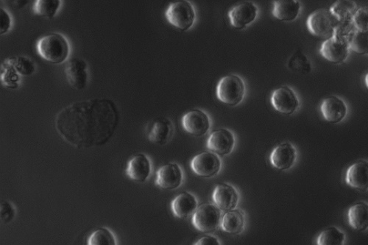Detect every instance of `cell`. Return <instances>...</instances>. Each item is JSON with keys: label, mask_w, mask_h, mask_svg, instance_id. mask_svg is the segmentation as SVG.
<instances>
[{"label": "cell", "mask_w": 368, "mask_h": 245, "mask_svg": "<svg viewBox=\"0 0 368 245\" xmlns=\"http://www.w3.org/2000/svg\"><path fill=\"white\" fill-rule=\"evenodd\" d=\"M365 84L367 88L368 89V73L365 76Z\"/></svg>", "instance_id": "obj_38"}, {"label": "cell", "mask_w": 368, "mask_h": 245, "mask_svg": "<svg viewBox=\"0 0 368 245\" xmlns=\"http://www.w3.org/2000/svg\"><path fill=\"white\" fill-rule=\"evenodd\" d=\"M32 0H2V2L8 8L14 10H21L25 8Z\"/></svg>", "instance_id": "obj_36"}, {"label": "cell", "mask_w": 368, "mask_h": 245, "mask_svg": "<svg viewBox=\"0 0 368 245\" xmlns=\"http://www.w3.org/2000/svg\"><path fill=\"white\" fill-rule=\"evenodd\" d=\"M16 217V209L12 204L3 200L0 205V218L4 224L12 222Z\"/></svg>", "instance_id": "obj_34"}, {"label": "cell", "mask_w": 368, "mask_h": 245, "mask_svg": "<svg viewBox=\"0 0 368 245\" xmlns=\"http://www.w3.org/2000/svg\"><path fill=\"white\" fill-rule=\"evenodd\" d=\"M245 95V84L237 75L224 76L217 86V97L222 104L231 107L240 105Z\"/></svg>", "instance_id": "obj_4"}, {"label": "cell", "mask_w": 368, "mask_h": 245, "mask_svg": "<svg viewBox=\"0 0 368 245\" xmlns=\"http://www.w3.org/2000/svg\"><path fill=\"white\" fill-rule=\"evenodd\" d=\"M258 13L259 8L253 2H242L229 12L231 25L238 30L245 29L255 22Z\"/></svg>", "instance_id": "obj_11"}, {"label": "cell", "mask_w": 368, "mask_h": 245, "mask_svg": "<svg viewBox=\"0 0 368 245\" xmlns=\"http://www.w3.org/2000/svg\"><path fill=\"white\" fill-rule=\"evenodd\" d=\"M345 180L347 185L361 191L368 190V161H357L347 169Z\"/></svg>", "instance_id": "obj_19"}, {"label": "cell", "mask_w": 368, "mask_h": 245, "mask_svg": "<svg viewBox=\"0 0 368 245\" xmlns=\"http://www.w3.org/2000/svg\"><path fill=\"white\" fill-rule=\"evenodd\" d=\"M349 226L359 232L368 229V204L359 202L352 206L347 212Z\"/></svg>", "instance_id": "obj_23"}, {"label": "cell", "mask_w": 368, "mask_h": 245, "mask_svg": "<svg viewBox=\"0 0 368 245\" xmlns=\"http://www.w3.org/2000/svg\"><path fill=\"white\" fill-rule=\"evenodd\" d=\"M168 22L181 32H187L196 21L195 8L189 0H178L171 3L165 12Z\"/></svg>", "instance_id": "obj_3"}, {"label": "cell", "mask_w": 368, "mask_h": 245, "mask_svg": "<svg viewBox=\"0 0 368 245\" xmlns=\"http://www.w3.org/2000/svg\"><path fill=\"white\" fill-rule=\"evenodd\" d=\"M171 207L174 216L179 219H186L195 213L198 202L192 194L184 191L173 200Z\"/></svg>", "instance_id": "obj_22"}, {"label": "cell", "mask_w": 368, "mask_h": 245, "mask_svg": "<svg viewBox=\"0 0 368 245\" xmlns=\"http://www.w3.org/2000/svg\"><path fill=\"white\" fill-rule=\"evenodd\" d=\"M62 6V0H35L33 12L40 17L54 19Z\"/></svg>", "instance_id": "obj_25"}, {"label": "cell", "mask_w": 368, "mask_h": 245, "mask_svg": "<svg viewBox=\"0 0 368 245\" xmlns=\"http://www.w3.org/2000/svg\"><path fill=\"white\" fill-rule=\"evenodd\" d=\"M349 47L359 55H368V32L357 30L351 38Z\"/></svg>", "instance_id": "obj_31"}, {"label": "cell", "mask_w": 368, "mask_h": 245, "mask_svg": "<svg viewBox=\"0 0 368 245\" xmlns=\"http://www.w3.org/2000/svg\"><path fill=\"white\" fill-rule=\"evenodd\" d=\"M273 108L284 115H292L299 108V100L294 91L283 86L275 89L271 97Z\"/></svg>", "instance_id": "obj_9"}, {"label": "cell", "mask_w": 368, "mask_h": 245, "mask_svg": "<svg viewBox=\"0 0 368 245\" xmlns=\"http://www.w3.org/2000/svg\"><path fill=\"white\" fill-rule=\"evenodd\" d=\"M115 235L110 229L99 228L92 232L88 240L89 245H117Z\"/></svg>", "instance_id": "obj_27"}, {"label": "cell", "mask_w": 368, "mask_h": 245, "mask_svg": "<svg viewBox=\"0 0 368 245\" xmlns=\"http://www.w3.org/2000/svg\"><path fill=\"white\" fill-rule=\"evenodd\" d=\"M349 43L334 35L327 38L321 49L322 56L330 62L340 65L346 60L349 55Z\"/></svg>", "instance_id": "obj_12"}, {"label": "cell", "mask_w": 368, "mask_h": 245, "mask_svg": "<svg viewBox=\"0 0 368 245\" xmlns=\"http://www.w3.org/2000/svg\"><path fill=\"white\" fill-rule=\"evenodd\" d=\"M353 2L345 1V0H340L334 6H332L331 11L336 16L337 19L341 20H345L350 16L352 12L354 11L355 5H352Z\"/></svg>", "instance_id": "obj_32"}, {"label": "cell", "mask_w": 368, "mask_h": 245, "mask_svg": "<svg viewBox=\"0 0 368 245\" xmlns=\"http://www.w3.org/2000/svg\"><path fill=\"white\" fill-rule=\"evenodd\" d=\"M13 26V19L6 9L0 8V35L7 34Z\"/></svg>", "instance_id": "obj_35"}, {"label": "cell", "mask_w": 368, "mask_h": 245, "mask_svg": "<svg viewBox=\"0 0 368 245\" xmlns=\"http://www.w3.org/2000/svg\"><path fill=\"white\" fill-rule=\"evenodd\" d=\"M0 76H1L2 84L6 87L13 89L19 87L20 80H21L20 75L8 59H6L1 65Z\"/></svg>", "instance_id": "obj_26"}, {"label": "cell", "mask_w": 368, "mask_h": 245, "mask_svg": "<svg viewBox=\"0 0 368 245\" xmlns=\"http://www.w3.org/2000/svg\"><path fill=\"white\" fill-rule=\"evenodd\" d=\"M222 163L216 153L203 152L194 157L191 161V168L200 177L212 178L220 171Z\"/></svg>", "instance_id": "obj_8"}, {"label": "cell", "mask_w": 368, "mask_h": 245, "mask_svg": "<svg viewBox=\"0 0 368 245\" xmlns=\"http://www.w3.org/2000/svg\"><path fill=\"white\" fill-rule=\"evenodd\" d=\"M221 223V212L216 205L207 202L198 207L193 213L192 224L203 233L216 231Z\"/></svg>", "instance_id": "obj_6"}, {"label": "cell", "mask_w": 368, "mask_h": 245, "mask_svg": "<svg viewBox=\"0 0 368 245\" xmlns=\"http://www.w3.org/2000/svg\"><path fill=\"white\" fill-rule=\"evenodd\" d=\"M212 198L214 204L222 211H229L237 208L240 196L236 189L227 185L220 183L214 189Z\"/></svg>", "instance_id": "obj_16"}, {"label": "cell", "mask_w": 368, "mask_h": 245, "mask_svg": "<svg viewBox=\"0 0 368 245\" xmlns=\"http://www.w3.org/2000/svg\"><path fill=\"white\" fill-rule=\"evenodd\" d=\"M221 229L230 234H240L244 229V217L238 209L227 211L221 219Z\"/></svg>", "instance_id": "obj_24"}, {"label": "cell", "mask_w": 368, "mask_h": 245, "mask_svg": "<svg viewBox=\"0 0 368 245\" xmlns=\"http://www.w3.org/2000/svg\"><path fill=\"white\" fill-rule=\"evenodd\" d=\"M174 134L172 122L168 118H158L150 122L147 128V137L153 144L165 145Z\"/></svg>", "instance_id": "obj_14"}, {"label": "cell", "mask_w": 368, "mask_h": 245, "mask_svg": "<svg viewBox=\"0 0 368 245\" xmlns=\"http://www.w3.org/2000/svg\"><path fill=\"white\" fill-rule=\"evenodd\" d=\"M196 245H220L219 240L216 237L211 236H207L199 240Z\"/></svg>", "instance_id": "obj_37"}, {"label": "cell", "mask_w": 368, "mask_h": 245, "mask_svg": "<svg viewBox=\"0 0 368 245\" xmlns=\"http://www.w3.org/2000/svg\"><path fill=\"white\" fill-rule=\"evenodd\" d=\"M339 22L331 10L321 9L308 17V27L314 36L330 38L334 35Z\"/></svg>", "instance_id": "obj_5"}, {"label": "cell", "mask_w": 368, "mask_h": 245, "mask_svg": "<svg viewBox=\"0 0 368 245\" xmlns=\"http://www.w3.org/2000/svg\"><path fill=\"white\" fill-rule=\"evenodd\" d=\"M235 146L233 132L226 128L214 130L207 140V148L220 156L231 154Z\"/></svg>", "instance_id": "obj_13"}, {"label": "cell", "mask_w": 368, "mask_h": 245, "mask_svg": "<svg viewBox=\"0 0 368 245\" xmlns=\"http://www.w3.org/2000/svg\"><path fill=\"white\" fill-rule=\"evenodd\" d=\"M353 23L359 32H368V6H363L355 12Z\"/></svg>", "instance_id": "obj_33"}, {"label": "cell", "mask_w": 368, "mask_h": 245, "mask_svg": "<svg viewBox=\"0 0 368 245\" xmlns=\"http://www.w3.org/2000/svg\"><path fill=\"white\" fill-rule=\"evenodd\" d=\"M183 172L176 163H169L157 172L156 185L162 189L173 190L181 186Z\"/></svg>", "instance_id": "obj_15"}, {"label": "cell", "mask_w": 368, "mask_h": 245, "mask_svg": "<svg viewBox=\"0 0 368 245\" xmlns=\"http://www.w3.org/2000/svg\"><path fill=\"white\" fill-rule=\"evenodd\" d=\"M36 49L47 62L56 65L67 62L71 51L68 39L59 33H50L38 39Z\"/></svg>", "instance_id": "obj_2"}, {"label": "cell", "mask_w": 368, "mask_h": 245, "mask_svg": "<svg viewBox=\"0 0 368 245\" xmlns=\"http://www.w3.org/2000/svg\"><path fill=\"white\" fill-rule=\"evenodd\" d=\"M120 121L115 102L92 98L60 110L55 127L60 137L77 149L104 146L114 137Z\"/></svg>", "instance_id": "obj_1"}, {"label": "cell", "mask_w": 368, "mask_h": 245, "mask_svg": "<svg viewBox=\"0 0 368 245\" xmlns=\"http://www.w3.org/2000/svg\"><path fill=\"white\" fill-rule=\"evenodd\" d=\"M65 75L69 86L77 91L84 90L88 84L89 67L83 58L69 59L65 67Z\"/></svg>", "instance_id": "obj_7"}, {"label": "cell", "mask_w": 368, "mask_h": 245, "mask_svg": "<svg viewBox=\"0 0 368 245\" xmlns=\"http://www.w3.org/2000/svg\"><path fill=\"white\" fill-rule=\"evenodd\" d=\"M182 126L189 135L200 137L208 134L211 119L205 111L193 109L182 117Z\"/></svg>", "instance_id": "obj_10"}, {"label": "cell", "mask_w": 368, "mask_h": 245, "mask_svg": "<svg viewBox=\"0 0 368 245\" xmlns=\"http://www.w3.org/2000/svg\"><path fill=\"white\" fill-rule=\"evenodd\" d=\"M126 174L133 181L146 183L151 174L150 159L142 153L133 156L128 163Z\"/></svg>", "instance_id": "obj_17"}, {"label": "cell", "mask_w": 368, "mask_h": 245, "mask_svg": "<svg viewBox=\"0 0 368 245\" xmlns=\"http://www.w3.org/2000/svg\"><path fill=\"white\" fill-rule=\"evenodd\" d=\"M299 0H275L272 14L281 22H293L301 14Z\"/></svg>", "instance_id": "obj_21"}, {"label": "cell", "mask_w": 368, "mask_h": 245, "mask_svg": "<svg viewBox=\"0 0 368 245\" xmlns=\"http://www.w3.org/2000/svg\"><path fill=\"white\" fill-rule=\"evenodd\" d=\"M345 235L336 227H330L323 231L318 239L319 245H343Z\"/></svg>", "instance_id": "obj_28"}, {"label": "cell", "mask_w": 368, "mask_h": 245, "mask_svg": "<svg viewBox=\"0 0 368 245\" xmlns=\"http://www.w3.org/2000/svg\"><path fill=\"white\" fill-rule=\"evenodd\" d=\"M288 67L302 74L309 73L312 69L310 60L301 51L292 56L288 61Z\"/></svg>", "instance_id": "obj_30"}, {"label": "cell", "mask_w": 368, "mask_h": 245, "mask_svg": "<svg viewBox=\"0 0 368 245\" xmlns=\"http://www.w3.org/2000/svg\"><path fill=\"white\" fill-rule=\"evenodd\" d=\"M10 62L14 66L17 73L21 76H30L35 73L36 70L34 61L26 56H16L8 58Z\"/></svg>", "instance_id": "obj_29"}, {"label": "cell", "mask_w": 368, "mask_h": 245, "mask_svg": "<svg viewBox=\"0 0 368 245\" xmlns=\"http://www.w3.org/2000/svg\"><path fill=\"white\" fill-rule=\"evenodd\" d=\"M321 110L324 119L332 124L341 122L347 113V108L345 102L335 96L323 100L321 106Z\"/></svg>", "instance_id": "obj_20"}, {"label": "cell", "mask_w": 368, "mask_h": 245, "mask_svg": "<svg viewBox=\"0 0 368 245\" xmlns=\"http://www.w3.org/2000/svg\"><path fill=\"white\" fill-rule=\"evenodd\" d=\"M297 159V150L289 142L275 147L271 155V162L275 169L288 170L293 167Z\"/></svg>", "instance_id": "obj_18"}]
</instances>
